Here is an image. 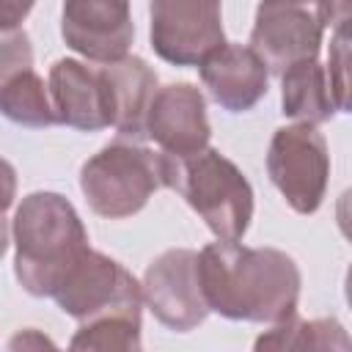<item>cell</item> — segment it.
Masks as SVG:
<instances>
[{
	"mask_svg": "<svg viewBox=\"0 0 352 352\" xmlns=\"http://www.w3.org/2000/svg\"><path fill=\"white\" fill-rule=\"evenodd\" d=\"M223 0H148L151 50L170 66H198L226 41Z\"/></svg>",
	"mask_w": 352,
	"mask_h": 352,
	"instance_id": "8",
	"label": "cell"
},
{
	"mask_svg": "<svg viewBox=\"0 0 352 352\" xmlns=\"http://www.w3.org/2000/svg\"><path fill=\"white\" fill-rule=\"evenodd\" d=\"M168 187L206 223L217 239H242L253 220V187L217 148L192 157H170Z\"/></svg>",
	"mask_w": 352,
	"mask_h": 352,
	"instance_id": "4",
	"label": "cell"
},
{
	"mask_svg": "<svg viewBox=\"0 0 352 352\" xmlns=\"http://www.w3.org/2000/svg\"><path fill=\"white\" fill-rule=\"evenodd\" d=\"M60 36L85 60L110 63L124 58L135 38L129 0H63Z\"/></svg>",
	"mask_w": 352,
	"mask_h": 352,
	"instance_id": "10",
	"label": "cell"
},
{
	"mask_svg": "<svg viewBox=\"0 0 352 352\" xmlns=\"http://www.w3.org/2000/svg\"><path fill=\"white\" fill-rule=\"evenodd\" d=\"M140 292L151 316L176 333L195 330L209 314L198 280V253L190 248L160 253L146 267Z\"/></svg>",
	"mask_w": 352,
	"mask_h": 352,
	"instance_id": "9",
	"label": "cell"
},
{
	"mask_svg": "<svg viewBox=\"0 0 352 352\" xmlns=\"http://www.w3.org/2000/svg\"><path fill=\"white\" fill-rule=\"evenodd\" d=\"M146 138L168 157H192L204 151L212 138L204 94L192 82L157 88L146 113Z\"/></svg>",
	"mask_w": 352,
	"mask_h": 352,
	"instance_id": "11",
	"label": "cell"
},
{
	"mask_svg": "<svg viewBox=\"0 0 352 352\" xmlns=\"http://www.w3.org/2000/svg\"><path fill=\"white\" fill-rule=\"evenodd\" d=\"M52 300L66 316L77 319V324L110 316L140 319L143 308V292L135 275L94 248L80 258Z\"/></svg>",
	"mask_w": 352,
	"mask_h": 352,
	"instance_id": "7",
	"label": "cell"
},
{
	"mask_svg": "<svg viewBox=\"0 0 352 352\" xmlns=\"http://www.w3.org/2000/svg\"><path fill=\"white\" fill-rule=\"evenodd\" d=\"M6 250H8V220H6L3 212H0V258H3Z\"/></svg>",
	"mask_w": 352,
	"mask_h": 352,
	"instance_id": "23",
	"label": "cell"
},
{
	"mask_svg": "<svg viewBox=\"0 0 352 352\" xmlns=\"http://www.w3.org/2000/svg\"><path fill=\"white\" fill-rule=\"evenodd\" d=\"M72 349H140V319L110 316L96 322H82L69 341Z\"/></svg>",
	"mask_w": 352,
	"mask_h": 352,
	"instance_id": "18",
	"label": "cell"
},
{
	"mask_svg": "<svg viewBox=\"0 0 352 352\" xmlns=\"http://www.w3.org/2000/svg\"><path fill=\"white\" fill-rule=\"evenodd\" d=\"M198 280L206 308L234 322L275 324L297 314L300 267L278 248H245L217 239L198 253Z\"/></svg>",
	"mask_w": 352,
	"mask_h": 352,
	"instance_id": "1",
	"label": "cell"
},
{
	"mask_svg": "<svg viewBox=\"0 0 352 352\" xmlns=\"http://www.w3.org/2000/svg\"><path fill=\"white\" fill-rule=\"evenodd\" d=\"M14 275L33 297H55L80 258L91 250L77 209L50 190L22 198L14 214Z\"/></svg>",
	"mask_w": 352,
	"mask_h": 352,
	"instance_id": "2",
	"label": "cell"
},
{
	"mask_svg": "<svg viewBox=\"0 0 352 352\" xmlns=\"http://www.w3.org/2000/svg\"><path fill=\"white\" fill-rule=\"evenodd\" d=\"M349 22V0H261L256 8L250 50L270 74L319 58L324 30Z\"/></svg>",
	"mask_w": 352,
	"mask_h": 352,
	"instance_id": "5",
	"label": "cell"
},
{
	"mask_svg": "<svg viewBox=\"0 0 352 352\" xmlns=\"http://www.w3.org/2000/svg\"><path fill=\"white\" fill-rule=\"evenodd\" d=\"M267 173L297 214H314L327 192L330 151L316 124L275 129L267 151Z\"/></svg>",
	"mask_w": 352,
	"mask_h": 352,
	"instance_id": "6",
	"label": "cell"
},
{
	"mask_svg": "<svg viewBox=\"0 0 352 352\" xmlns=\"http://www.w3.org/2000/svg\"><path fill=\"white\" fill-rule=\"evenodd\" d=\"M47 91L58 124L82 132L110 126V99L102 63L88 66L74 58H60L50 69Z\"/></svg>",
	"mask_w": 352,
	"mask_h": 352,
	"instance_id": "12",
	"label": "cell"
},
{
	"mask_svg": "<svg viewBox=\"0 0 352 352\" xmlns=\"http://www.w3.org/2000/svg\"><path fill=\"white\" fill-rule=\"evenodd\" d=\"M36 0H0V30L22 28L28 14L33 11Z\"/></svg>",
	"mask_w": 352,
	"mask_h": 352,
	"instance_id": "20",
	"label": "cell"
},
{
	"mask_svg": "<svg viewBox=\"0 0 352 352\" xmlns=\"http://www.w3.org/2000/svg\"><path fill=\"white\" fill-rule=\"evenodd\" d=\"M280 107L283 116L302 124H324L336 113H344L346 91L336 85L327 66L319 58L289 66L280 74Z\"/></svg>",
	"mask_w": 352,
	"mask_h": 352,
	"instance_id": "15",
	"label": "cell"
},
{
	"mask_svg": "<svg viewBox=\"0 0 352 352\" xmlns=\"http://www.w3.org/2000/svg\"><path fill=\"white\" fill-rule=\"evenodd\" d=\"M198 74L209 96L228 113L250 110L267 94L270 85V72L264 60L250 47L228 41L201 58Z\"/></svg>",
	"mask_w": 352,
	"mask_h": 352,
	"instance_id": "13",
	"label": "cell"
},
{
	"mask_svg": "<svg viewBox=\"0 0 352 352\" xmlns=\"http://www.w3.org/2000/svg\"><path fill=\"white\" fill-rule=\"evenodd\" d=\"M0 116L19 126H30V129H44V126L58 124L52 102H50V91L33 69H22L11 80L3 82Z\"/></svg>",
	"mask_w": 352,
	"mask_h": 352,
	"instance_id": "17",
	"label": "cell"
},
{
	"mask_svg": "<svg viewBox=\"0 0 352 352\" xmlns=\"http://www.w3.org/2000/svg\"><path fill=\"white\" fill-rule=\"evenodd\" d=\"M33 69V47L22 28L0 30V88L16 72Z\"/></svg>",
	"mask_w": 352,
	"mask_h": 352,
	"instance_id": "19",
	"label": "cell"
},
{
	"mask_svg": "<svg viewBox=\"0 0 352 352\" xmlns=\"http://www.w3.org/2000/svg\"><path fill=\"white\" fill-rule=\"evenodd\" d=\"M16 198V170L8 160L0 157V212H6Z\"/></svg>",
	"mask_w": 352,
	"mask_h": 352,
	"instance_id": "21",
	"label": "cell"
},
{
	"mask_svg": "<svg viewBox=\"0 0 352 352\" xmlns=\"http://www.w3.org/2000/svg\"><path fill=\"white\" fill-rule=\"evenodd\" d=\"M168 154L118 138L82 162L80 190L94 214L121 220L138 214L157 190L168 187Z\"/></svg>",
	"mask_w": 352,
	"mask_h": 352,
	"instance_id": "3",
	"label": "cell"
},
{
	"mask_svg": "<svg viewBox=\"0 0 352 352\" xmlns=\"http://www.w3.org/2000/svg\"><path fill=\"white\" fill-rule=\"evenodd\" d=\"M110 99V126L118 138L143 140L146 113L157 91V72L138 55H124L118 60L102 63Z\"/></svg>",
	"mask_w": 352,
	"mask_h": 352,
	"instance_id": "14",
	"label": "cell"
},
{
	"mask_svg": "<svg viewBox=\"0 0 352 352\" xmlns=\"http://www.w3.org/2000/svg\"><path fill=\"white\" fill-rule=\"evenodd\" d=\"M256 349H349V336L344 324L333 316L324 319H300L292 314L283 322H275L272 330L256 338Z\"/></svg>",
	"mask_w": 352,
	"mask_h": 352,
	"instance_id": "16",
	"label": "cell"
},
{
	"mask_svg": "<svg viewBox=\"0 0 352 352\" xmlns=\"http://www.w3.org/2000/svg\"><path fill=\"white\" fill-rule=\"evenodd\" d=\"M30 346H52V341L44 338L38 330H25L8 341V349H30Z\"/></svg>",
	"mask_w": 352,
	"mask_h": 352,
	"instance_id": "22",
	"label": "cell"
}]
</instances>
